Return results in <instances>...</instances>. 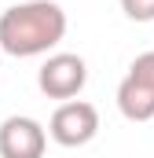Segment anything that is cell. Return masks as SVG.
Returning a JSON list of instances; mask_svg holds the SVG:
<instances>
[{"label": "cell", "instance_id": "6da1fadb", "mask_svg": "<svg viewBox=\"0 0 154 158\" xmlns=\"http://www.w3.org/2000/svg\"><path fill=\"white\" fill-rule=\"evenodd\" d=\"M66 37V11L55 0H26L0 11V52L15 59L48 55Z\"/></svg>", "mask_w": 154, "mask_h": 158}, {"label": "cell", "instance_id": "7a4b0ae2", "mask_svg": "<svg viewBox=\"0 0 154 158\" xmlns=\"http://www.w3.org/2000/svg\"><path fill=\"white\" fill-rule=\"evenodd\" d=\"M117 110L128 121L154 118V52H143L132 59L128 74L117 85Z\"/></svg>", "mask_w": 154, "mask_h": 158}, {"label": "cell", "instance_id": "3957f363", "mask_svg": "<svg viewBox=\"0 0 154 158\" xmlns=\"http://www.w3.org/2000/svg\"><path fill=\"white\" fill-rule=\"evenodd\" d=\"M44 132L59 147H84L99 132V110L92 103H84V99H66V103L55 107V114H51Z\"/></svg>", "mask_w": 154, "mask_h": 158}, {"label": "cell", "instance_id": "277c9868", "mask_svg": "<svg viewBox=\"0 0 154 158\" xmlns=\"http://www.w3.org/2000/svg\"><path fill=\"white\" fill-rule=\"evenodd\" d=\"M88 85V66L84 59L74 55V52H55L40 63L37 70V88L48 96V99H74L81 96V88Z\"/></svg>", "mask_w": 154, "mask_h": 158}, {"label": "cell", "instance_id": "5b68a950", "mask_svg": "<svg viewBox=\"0 0 154 158\" xmlns=\"http://www.w3.org/2000/svg\"><path fill=\"white\" fill-rule=\"evenodd\" d=\"M48 132L37 118L11 114L0 121V158H44Z\"/></svg>", "mask_w": 154, "mask_h": 158}, {"label": "cell", "instance_id": "8992f818", "mask_svg": "<svg viewBox=\"0 0 154 158\" xmlns=\"http://www.w3.org/2000/svg\"><path fill=\"white\" fill-rule=\"evenodd\" d=\"M121 11L132 22H154V0H121Z\"/></svg>", "mask_w": 154, "mask_h": 158}]
</instances>
